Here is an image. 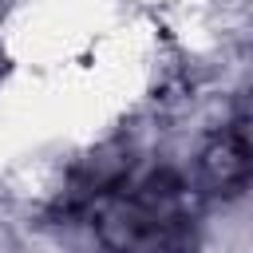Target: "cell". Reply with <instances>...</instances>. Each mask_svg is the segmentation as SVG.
<instances>
[{
  "label": "cell",
  "instance_id": "obj_1",
  "mask_svg": "<svg viewBox=\"0 0 253 253\" xmlns=\"http://www.w3.org/2000/svg\"><path fill=\"white\" fill-rule=\"evenodd\" d=\"M87 221L107 253H194L198 241L194 194L166 166L107 178L87 202Z\"/></svg>",
  "mask_w": 253,
  "mask_h": 253
},
{
  "label": "cell",
  "instance_id": "obj_2",
  "mask_svg": "<svg viewBox=\"0 0 253 253\" xmlns=\"http://www.w3.org/2000/svg\"><path fill=\"white\" fill-rule=\"evenodd\" d=\"M198 182L213 198H237L253 182V119H233L198 154Z\"/></svg>",
  "mask_w": 253,
  "mask_h": 253
}]
</instances>
